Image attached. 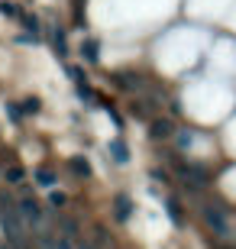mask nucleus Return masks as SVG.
Returning a JSON list of instances; mask_svg holds the SVG:
<instances>
[{"label":"nucleus","mask_w":236,"mask_h":249,"mask_svg":"<svg viewBox=\"0 0 236 249\" xmlns=\"http://www.w3.org/2000/svg\"><path fill=\"white\" fill-rule=\"evenodd\" d=\"M194 211H198L200 223L207 227V233H210L217 243H233V246H236V213H233V207H227L220 197L198 194Z\"/></svg>","instance_id":"nucleus-1"},{"label":"nucleus","mask_w":236,"mask_h":249,"mask_svg":"<svg viewBox=\"0 0 236 249\" xmlns=\"http://www.w3.org/2000/svg\"><path fill=\"white\" fill-rule=\"evenodd\" d=\"M17 207H19V217L26 220L29 233H36V230L46 227V207H42V201H39L36 194H19Z\"/></svg>","instance_id":"nucleus-2"},{"label":"nucleus","mask_w":236,"mask_h":249,"mask_svg":"<svg viewBox=\"0 0 236 249\" xmlns=\"http://www.w3.org/2000/svg\"><path fill=\"white\" fill-rule=\"evenodd\" d=\"M145 133H149V142L162 146V142H172V139H175L178 123H175L172 117H152V120L145 123Z\"/></svg>","instance_id":"nucleus-3"},{"label":"nucleus","mask_w":236,"mask_h":249,"mask_svg":"<svg viewBox=\"0 0 236 249\" xmlns=\"http://www.w3.org/2000/svg\"><path fill=\"white\" fill-rule=\"evenodd\" d=\"M110 213H113L117 223H129L133 217H136V201H133L127 191H117L113 201H110Z\"/></svg>","instance_id":"nucleus-4"},{"label":"nucleus","mask_w":236,"mask_h":249,"mask_svg":"<svg viewBox=\"0 0 236 249\" xmlns=\"http://www.w3.org/2000/svg\"><path fill=\"white\" fill-rule=\"evenodd\" d=\"M162 211L165 217H168V223H172L175 230H184L188 227V213H184V204L175 197V194H165L162 197Z\"/></svg>","instance_id":"nucleus-5"},{"label":"nucleus","mask_w":236,"mask_h":249,"mask_svg":"<svg viewBox=\"0 0 236 249\" xmlns=\"http://www.w3.org/2000/svg\"><path fill=\"white\" fill-rule=\"evenodd\" d=\"M107 156H110V162H113L117 168H127L129 162H133V152H129V146H127L123 136H117V139L107 142Z\"/></svg>","instance_id":"nucleus-6"},{"label":"nucleus","mask_w":236,"mask_h":249,"mask_svg":"<svg viewBox=\"0 0 236 249\" xmlns=\"http://www.w3.org/2000/svg\"><path fill=\"white\" fill-rule=\"evenodd\" d=\"M33 185H36L39 191H52V188H58V172H55L52 165H39L36 172H33Z\"/></svg>","instance_id":"nucleus-7"},{"label":"nucleus","mask_w":236,"mask_h":249,"mask_svg":"<svg viewBox=\"0 0 236 249\" xmlns=\"http://www.w3.org/2000/svg\"><path fill=\"white\" fill-rule=\"evenodd\" d=\"M68 172H72L74 178H81V181L94 178V168H91V162H88L84 156H72V159H68Z\"/></svg>","instance_id":"nucleus-8"},{"label":"nucleus","mask_w":236,"mask_h":249,"mask_svg":"<svg viewBox=\"0 0 236 249\" xmlns=\"http://www.w3.org/2000/svg\"><path fill=\"white\" fill-rule=\"evenodd\" d=\"M81 58H84V65H97L100 62V39H94V36H88L81 42Z\"/></svg>","instance_id":"nucleus-9"},{"label":"nucleus","mask_w":236,"mask_h":249,"mask_svg":"<svg viewBox=\"0 0 236 249\" xmlns=\"http://www.w3.org/2000/svg\"><path fill=\"white\" fill-rule=\"evenodd\" d=\"M49 39H52V49H55V55H58V58L68 55V33H65V26H52Z\"/></svg>","instance_id":"nucleus-10"},{"label":"nucleus","mask_w":236,"mask_h":249,"mask_svg":"<svg viewBox=\"0 0 236 249\" xmlns=\"http://www.w3.org/2000/svg\"><path fill=\"white\" fill-rule=\"evenodd\" d=\"M3 181H7L10 188H19L23 181H26V168L19 165V162H10V165L3 168Z\"/></svg>","instance_id":"nucleus-11"},{"label":"nucleus","mask_w":236,"mask_h":249,"mask_svg":"<svg viewBox=\"0 0 236 249\" xmlns=\"http://www.w3.org/2000/svg\"><path fill=\"white\" fill-rule=\"evenodd\" d=\"M91 240L97 243V249H113V233H110L104 223H97V227L91 230Z\"/></svg>","instance_id":"nucleus-12"},{"label":"nucleus","mask_w":236,"mask_h":249,"mask_svg":"<svg viewBox=\"0 0 236 249\" xmlns=\"http://www.w3.org/2000/svg\"><path fill=\"white\" fill-rule=\"evenodd\" d=\"M7 120L13 123V126H19V123L26 120V110H23L19 101H7Z\"/></svg>","instance_id":"nucleus-13"},{"label":"nucleus","mask_w":236,"mask_h":249,"mask_svg":"<svg viewBox=\"0 0 236 249\" xmlns=\"http://www.w3.org/2000/svg\"><path fill=\"white\" fill-rule=\"evenodd\" d=\"M100 104H104V101H100ZM104 107H107V117H110V123H113V129H117V133H123V129H127V117H123L113 104H104Z\"/></svg>","instance_id":"nucleus-14"},{"label":"nucleus","mask_w":236,"mask_h":249,"mask_svg":"<svg viewBox=\"0 0 236 249\" xmlns=\"http://www.w3.org/2000/svg\"><path fill=\"white\" fill-rule=\"evenodd\" d=\"M23 110H26V117H39V113H42V101H39L36 94H29V97H23Z\"/></svg>","instance_id":"nucleus-15"},{"label":"nucleus","mask_w":236,"mask_h":249,"mask_svg":"<svg viewBox=\"0 0 236 249\" xmlns=\"http://www.w3.org/2000/svg\"><path fill=\"white\" fill-rule=\"evenodd\" d=\"M49 194V207H52V211H62L65 204H68V194L62 191V188H52V191H46Z\"/></svg>","instance_id":"nucleus-16"},{"label":"nucleus","mask_w":236,"mask_h":249,"mask_svg":"<svg viewBox=\"0 0 236 249\" xmlns=\"http://www.w3.org/2000/svg\"><path fill=\"white\" fill-rule=\"evenodd\" d=\"M0 13H3V17H10V19H19L26 10L19 7V3H13V0H0Z\"/></svg>","instance_id":"nucleus-17"},{"label":"nucleus","mask_w":236,"mask_h":249,"mask_svg":"<svg viewBox=\"0 0 236 249\" xmlns=\"http://www.w3.org/2000/svg\"><path fill=\"white\" fill-rule=\"evenodd\" d=\"M65 71H68V78H72L74 84H84V81H88V74H84L81 65H65Z\"/></svg>","instance_id":"nucleus-18"},{"label":"nucleus","mask_w":236,"mask_h":249,"mask_svg":"<svg viewBox=\"0 0 236 249\" xmlns=\"http://www.w3.org/2000/svg\"><path fill=\"white\" fill-rule=\"evenodd\" d=\"M13 42H19V46H39V42H42V36H39V33H19Z\"/></svg>","instance_id":"nucleus-19"},{"label":"nucleus","mask_w":236,"mask_h":249,"mask_svg":"<svg viewBox=\"0 0 236 249\" xmlns=\"http://www.w3.org/2000/svg\"><path fill=\"white\" fill-rule=\"evenodd\" d=\"M149 178H152V181H162V185H172L175 181V175H168L165 168H149Z\"/></svg>","instance_id":"nucleus-20"}]
</instances>
